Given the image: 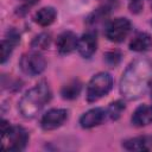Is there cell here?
I'll return each instance as SVG.
<instances>
[{"label":"cell","instance_id":"obj_1","mask_svg":"<svg viewBox=\"0 0 152 152\" xmlns=\"http://www.w3.org/2000/svg\"><path fill=\"white\" fill-rule=\"evenodd\" d=\"M152 84V62L137 58L129 63L120 80V93L126 100H137Z\"/></svg>","mask_w":152,"mask_h":152},{"label":"cell","instance_id":"obj_2","mask_svg":"<svg viewBox=\"0 0 152 152\" xmlns=\"http://www.w3.org/2000/svg\"><path fill=\"white\" fill-rule=\"evenodd\" d=\"M51 97L52 94L50 87L45 81H40L23 95L18 102V109L24 118L32 119L43 109Z\"/></svg>","mask_w":152,"mask_h":152},{"label":"cell","instance_id":"obj_3","mask_svg":"<svg viewBox=\"0 0 152 152\" xmlns=\"http://www.w3.org/2000/svg\"><path fill=\"white\" fill-rule=\"evenodd\" d=\"M28 142V132L21 126H10L7 121L1 124V148L5 151H23Z\"/></svg>","mask_w":152,"mask_h":152},{"label":"cell","instance_id":"obj_4","mask_svg":"<svg viewBox=\"0 0 152 152\" xmlns=\"http://www.w3.org/2000/svg\"><path fill=\"white\" fill-rule=\"evenodd\" d=\"M113 88V77L108 72H99L94 75L87 86V101L96 102L106 96Z\"/></svg>","mask_w":152,"mask_h":152},{"label":"cell","instance_id":"obj_5","mask_svg":"<svg viewBox=\"0 0 152 152\" xmlns=\"http://www.w3.org/2000/svg\"><path fill=\"white\" fill-rule=\"evenodd\" d=\"M19 65H20L21 71L25 75L34 77L45 70L46 61L42 53L37 51H32V52L23 55V57L20 58Z\"/></svg>","mask_w":152,"mask_h":152},{"label":"cell","instance_id":"obj_6","mask_svg":"<svg viewBox=\"0 0 152 152\" xmlns=\"http://www.w3.org/2000/svg\"><path fill=\"white\" fill-rule=\"evenodd\" d=\"M131 21L127 18H115L112 21H109L106 26L104 34L108 38V40L120 43L128 36V33L131 32Z\"/></svg>","mask_w":152,"mask_h":152},{"label":"cell","instance_id":"obj_7","mask_svg":"<svg viewBox=\"0 0 152 152\" xmlns=\"http://www.w3.org/2000/svg\"><path fill=\"white\" fill-rule=\"evenodd\" d=\"M68 119V110L63 108H52L40 119V127L44 131H52L61 127Z\"/></svg>","mask_w":152,"mask_h":152},{"label":"cell","instance_id":"obj_8","mask_svg":"<svg viewBox=\"0 0 152 152\" xmlns=\"http://www.w3.org/2000/svg\"><path fill=\"white\" fill-rule=\"evenodd\" d=\"M97 48V38H96V33L93 31H89L84 34H82L78 38L77 42V51L80 52V55L84 58H90Z\"/></svg>","mask_w":152,"mask_h":152},{"label":"cell","instance_id":"obj_9","mask_svg":"<svg viewBox=\"0 0 152 152\" xmlns=\"http://www.w3.org/2000/svg\"><path fill=\"white\" fill-rule=\"evenodd\" d=\"M107 116V109L100 107L91 108L80 118V125L83 128H93L95 126L101 125Z\"/></svg>","mask_w":152,"mask_h":152},{"label":"cell","instance_id":"obj_10","mask_svg":"<svg viewBox=\"0 0 152 152\" xmlns=\"http://www.w3.org/2000/svg\"><path fill=\"white\" fill-rule=\"evenodd\" d=\"M19 42H20V34L18 33V31L15 28H10L6 32L1 43V63H5L10 58L12 51L19 44Z\"/></svg>","mask_w":152,"mask_h":152},{"label":"cell","instance_id":"obj_11","mask_svg":"<svg viewBox=\"0 0 152 152\" xmlns=\"http://www.w3.org/2000/svg\"><path fill=\"white\" fill-rule=\"evenodd\" d=\"M77 42L78 38L72 31H64L58 36L56 40L57 51L61 55H68L77 48Z\"/></svg>","mask_w":152,"mask_h":152},{"label":"cell","instance_id":"obj_12","mask_svg":"<svg viewBox=\"0 0 152 152\" xmlns=\"http://www.w3.org/2000/svg\"><path fill=\"white\" fill-rule=\"evenodd\" d=\"M131 121L134 126L137 127H144V126H147L150 124H152V104H141L139 106L132 118H131Z\"/></svg>","mask_w":152,"mask_h":152},{"label":"cell","instance_id":"obj_13","mask_svg":"<svg viewBox=\"0 0 152 152\" xmlns=\"http://www.w3.org/2000/svg\"><path fill=\"white\" fill-rule=\"evenodd\" d=\"M122 147L128 151H148L152 150V138L147 135L131 138L122 142Z\"/></svg>","mask_w":152,"mask_h":152},{"label":"cell","instance_id":"obj_14","mask_svg":"<svg viewBox=\"0 0 152 152\" xmlns=\"http://www.w3.org/2000/svg\"><path fill=\"white\" fill-rule=\"evenodd\" d=\"M152 48V38L146 32H138L129 42V49L135 52H144Z\"/></svg>","mask_w":152,"mask_h":152},{"label":"cell","instance_id":"obj_15","mask_svg":"<svg viewBox=\"0 0 152 152\" xmlns=\"http://www.w3.org/2000/svg\"><path fill=\"white\" fill-rule=\"evenodd\" d=\"M56 17H57L56 10L51 6H45V7H42L40 10H38L36 12L33 19L38 25L45 27V26L51 25L56 20Z\"/></svg>","mask_w":152,"mask_h":152},{"label":"cell","instance_id":"obj_16","mask_svg":"<svg viewBox=\"0 0 152 152\" xmlns=\"http://www.w3.org/2000/svg\"><path fill=\"white\" fill-rule=\"evenodd\" d=\"M82 89V84L78 80H71L66 84H64L61 89V95L65 100H74L76 99Z\"/></svg>","mask_w":152,"mask_h":152},{"label":"cell","instance_id":"obj_17","mask_svg":"<svg viewBox=\"0 0 152 152\" xmlns=\"http://www.w3.org/2000/svg\"><path fill=\"white\" fill-rule=\"evenodd\" d=\"M124 110H125V103L118 100L109 104V107L107 108V115L110 120H118L121 116Z\"/></svg>","mask_w":152,"mask_h":152},{"label":"cell","instance_id":"obj_18","mask_svg":"<svg viewBox=\"0 0 152 152\" xmlns=\"http://www.w3.org/2000/svg\"><path fill=\"white\" fill-rule=\"evenodd\" d=\"M50 43H51V36L49 33L44 32V33H40V34H38V36H36L33 38V40L31 43V46L33 49H42V50H44V49L49 48Z\"/></svg>","mask_w":152,"mask_h":152},{"label":"cell","instance_id":"obj_19","mask_svg":"<svg viewBox=\"0 0 152 152\" xmlns=\"http://www.w3.org/2000/svg\"><path fill=\"white\" fill-rule=\"evenodd\" d=\"M104 58L109 65H116L121 59V55L119 51H109L104 55Z\"/></svg>","mask_w":152,"mask_h":152},{"label":"cell","instance_id":"obj_20","mask_svg":"<svg viewBox=\"0 0 152 152\" xmlns=\"http://www.w3.org/2000/svg\"><path fill=\"white\" fill-rule=\"evenodd\" d=\"M131 1H133V2H139L140 0H131Z\"/></svg>","mask_w":152,"mask_h":152},{"label":"cell","instance_id":"obj_21","mask_svg":"<svg viewBox=\"0 0 152 152\" xmlns=\"http://www.w3.org/2000/svg\"><path fill=\"white\" fill-rule=\"evenodd\" d=\"M26 1H30V2H34L36 0H26Z\"/></svg>","mask_w":152,"mask_h":152},{"label":"cell","instance_id":"obj_22","mask_svg":"<svg viewBox=\"0 0 152 152\" xmlns=\"http://www.w3.org/2000/svg\"><path fill=\"white\" fill-rule=\"evenodd\" d=\"M151 100H152V89H151Z\"/></svg>","mask_w":152,"mask_h":152},{"label":"cell","instance_id":"obj_23","mask_svg":"<svg viewBox=\"0 0 152 152\" xmlns=\"http://www.w3.org/2000/svg\"><path fill=\"white\" fill-rule=\"evenodd\" d=\"M151 6H152V4H151Z\"/></svg>","mask_w":152,"mask_h":152},{"label":"cell","instance_id":"obj_24","mask_svg":"<svg viewBox=\"0 0 152 152\" xmlns=\"http://www.w3.org/2000/svg\"><path fill=\"white\" fill-rule=\"evenodd\" d=\"M151 24H152V21H151Z\"/></svg>","mask_w":152,"mask_h":152}]
</instances>
